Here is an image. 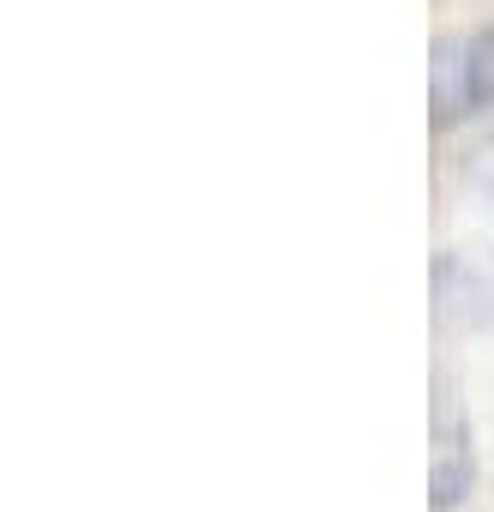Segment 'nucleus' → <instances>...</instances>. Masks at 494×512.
Instances as JSON below:
<instances>
[{
  "instance_id": "nucleus-1",
  "label": "nucleus",
  "mask_w": 494,
  "mask_h": 512,
  "mask_svg": "<svg viewBox=\"0 0 494 512\" xmlns=\"http://www.w3.org/2000/svg\"><path fill=\"white\" fill-rule=\"evenodd\" d=\"M464 109H494V25L434 55V115L458 121Z\"/></svg>"
},
{
  "instance_id": "nucleus-2",
  "label": "nucleus",
  "mask_w": 494,
  "mask_h": 512,
  "mask_svg": "<svg viewBox=\"0 0 494 512\" xmlns=\"http://www.w3.org/2000/svg\"><path fill=\"white\" fill-rule=\"evenodd\" d=\"M440 464H434V500L440 506H458L464 482H470V458H464V416L452 404V392H440Z\"/></svg>"
}]
</instances>
